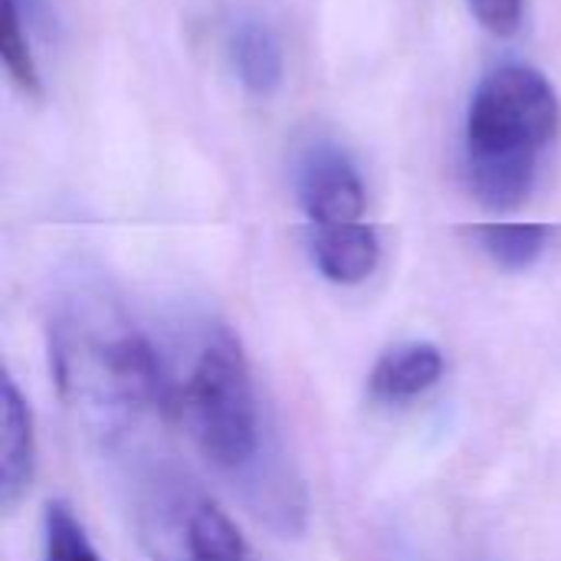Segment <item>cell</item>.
<instances>
[{
	"label": "cell",
	"instance_id": "obj_4",
	"mask_svg": "<svg viewBox=\"0 0 561 561\" xmlns=\"http://www.w3.org/2000/svg\"><path fill=\"white\" fill-rule=\"evenodd\" d=\"M135 523L154 561H253L237 523L197 483L154 470L135 496Z\"/></svg>",
	"mask_w": 561,
	"mask_h": 561
},
{
	"label": "cell",
	"instance_id": "obj_3",
	"mask_svg": "<svg viewBox=\"0 0 561 561\" xmlns=\"http://www.w3.org/2000/svg\"><path fill=\"white\" fill-rule=\"evenodd\" d=\"M559 128V92L539 69L506 62L486 72L463 125V171L473 197L493 210H513L529 201L542 151Z\"/></svg>",
	"mask_w": 561,
	"mask_h": 561
},
{
	"label": "cell",
	"instance_id": "obj_10",
	"mask_svg": "<svg viewBox=\"0 0 561 561\" xmlns=\"http://www.w3.org/2000/svg\"><path fill=\"white\" fill-rule=\"evenodd\" d=\"M559 227L549 224H483L477 227V240L483 247V253L503 266V270H529L536 266L549 247L556 243Z\"/></svg>",
	"mask_w": 561,
	"mask_h": 561
},
{
	"label": "cell",
	"instance_id": "obj_13",
	"mask_svg": "<svg viewBox=\"0 0 561 561\" xmlns=\"http://www.w3.org/2000/svg\"><path fill=\"white\" fill-rule=\"evenodd\" d=\"M467 7L493 36H513L523 26L526 0H467Z\"/></svg>",
	"mask_w": 561,
	"mask_h": 561
},
{
	"label": "cell",
	"instance_id": "obj_5",
	"mask_svg": "<svg viewBox=\"0 0 561 561\" xmlns=\"http://www.w3.org/2000/svg\"><path fill=\"white\" fill-rule=\"evenodd\" d=\"M296 187L312 227H342L365 220L368 194L362 171L339 145H312L299 161Z\"/></svg>",
	"mask_w": 561,
	"mask_h": 561
},
{
	"label": "cell",
	"instance_id": "obj_11",
	"mask_svg": "<svg viewBox=\"0 0 561 561\" xmlns=\"http://www.w3.org/2000/svg\"><path fill=\"white\" fill-rule=\"evenodd\" d=\"M0 56L7 66V76L13 79V85L30 95L39 99L43 95V79H39V66L33 59L30 49V23L23 20L20 7L13 0H3V33H0Z\"/></svg>",
	"mask_w": 561,
	"mask_h": 561
},
{
	"label": "cell",
	"instance_id": "obj_7",
	"mask_svg": "<svg viewBox=\"0 0 561 561\" xmlns=\"http://www.w3.org/2000/svg\"><path fill=\"white\" fill-rule=\"evenodd\" d=\"M444 371L447 362L434 342H404L375 362L368 375V394L378 404H408L437 388Z\"/></svg>",
	"mask_w": 561,
	"mask_h": 561
},
{
	"label": "cell",
	"instance_id": "obj_12",
	"mask_svg": "<svg viewBox=\"0 0 561 561\" xmlns=\"http://www.w3.org/2000/svg\"><path fill=\"white\" fill-rule=\"evenodd\" d=\"M43 561H102L85 526L66 503H49L43 516Z\"/></svg>",
	"mask_w": 561,
	"mask_h": 561
},
{
	"label": "cell",
	"instance_id": "obj_9",
	"mask_svg": "<svg viewBox=\"0 0 561 561\" xmlns=\"http://www.w3.org/2000/svg\"><path fill=\"white\" fill-rule=\"evenodd\" d=\"M230 62L240 85L256 99H270L273 92H279L286 79L283 43L263 20H240L230 30Z\"/></svg>",
	"mask_w": 561,
	"mask_h": 561
},
{
	"label": "cell",
	"instance_id": "obj_1",
	"mask_svg": "<svg viewBox=\"0 0 561 561\" xmlns=\"http://www.w3.org/2000/svg\"><path fill=\"white\" fill-rule=\"evenodd\" d=\"M56 381L108 447L171 421V375L161 352L115 309L79 306L53 325Z\"/></svg>",
	"mask_w": 561,
	"mask_h": 561
},
{
	"label": "cell",
	"instance_id": "obj_8",
	"mask_svg": "<svg viewBox=\"0 0 561 561\" xmlns=\"http://www.w3.org/2000/svg\"><path fill=\"white\" fill-rule=\"evenodd\" d=\"M312 263L335 286L365 283L381 263V240L371 224L312 227Z\"/></svg>",
	"mask_w": 561,
	"mask_h": 561
},
{
	"label": "cell",
	"instance_id": "obj_6",
	"mask_svg": "<svg viewBox=\"0 0 561 561\" xmlns=\"http://www.w3.org/2000/svg\"><path fill=\"white\" fill-rule=\"evenodd\" d=\"M33 470H36L33 414L16 381L3 375L0 381V506L7 513L30 490Z\"/></svg>",
	"mask_w": 561,
	"mask_h": 561
},
{
	"label": "cell",
	"instance_id": "obj_2",
	"mask_svg": "<svg viewBox=\"0 0 561 561\" xmlns=\"http://www.w3.org/2000/svg\"><path fill=\"white\" fill-rule=\"evenodd\" d=\"M171 375V421L184 427L197 454L247 490L266 480V417L256 378L240 339L210 322L191 342L184 368Z\"/></svg>",
	"mask_w": 561,
	"mask_h": 561
}]
</instances>
